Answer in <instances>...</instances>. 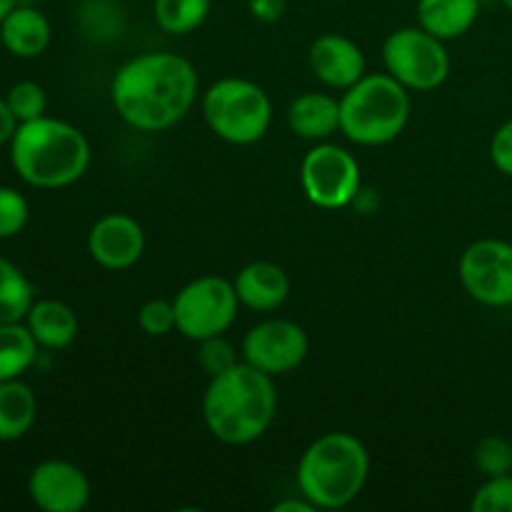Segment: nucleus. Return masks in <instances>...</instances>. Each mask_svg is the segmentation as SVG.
Listing matches in <instances>:
<instances>
[{
	"label": "nucleus",
	"mask_w": 512,
	"mask_h": 512,
	"mask_svg": "<svg viewBox=\"0 0 512 512\" xmlns=\"http://www.w3.org/2000/svg\"><path fill=\"white\" fill-rule=\"evenodd\" d=\"M500 3H503V5H505V8H508V10H510V13H512V0H500Z\"/></svg>",
	"instance_id": "nucleus-35"
},
{
	"label": "nucleus",
	"mask_w": 512,
	"mask_h": 512,
	"mask_svg": "<svg viewBox=\"0 0 512 512\" xmlns=\"http://www.w3.org/2000/svg\"><path fill=\"white\" fill-rule=\"evenodd\" d=\"M480 15V0H418V25L440 40L463 38Z\"/></svg>",
	"instance_id": "nucleus-18"
},
{
	"label": "nucleus",
	"mask_w": 512,
	"mask_h": 512,
	"mask_svg": "<svg viewBox=\"0 0 512 512\" xmlns=\"http://www.w3.org/2000/svg\"><path fill=\"white\" fill-rule=\"evenodd\" d=\"M28 495L43 512H80L90 503V480L68 460H45L30 473Z\"/></svg>",
	"instance_id": "nucleus-12"
},
{
	"label": "nucleus",
	"mask_w": 512,
	"mask_h": 512,
	"mask_svg": "<svg viewBox=\"0 0 512 512\" xmlns=\"http://www.w3.org/2000/svg\"><path fill=\"white\" fill-rule=\"evenodd\" d=\"M28 200L13 188L0 185V240L13 238L28 225Z\"/></svg>",
	"instance_id": "nucleus-29"
},
{
	"label": "nucleus",
	"mask_w": 512,
	"mask_h": 512,
	"mask_svg": "<svg viewBox=\"0 0 512 512\" xmlns=\"http://www.w3.org/2000/svg\"><path fill=\"white\" fill-rule=\"evenodd\" d=\"M385 73L413 93L438 90L450 75V53L445 40L425 28H398L383 43Z\"/></svg>",
	"instance_id": "nucleus-7"
},
{
	"label": "nucleus",
	"mask_w": 512,
	"mask_h": 512,
	"mask_svg": "<svg viewBox=\"0 0 512 512\" xmlns=\"http://www.w3.org/2000/svg\"><path fill=\"white\" fill-rule=\"evenodd\" d=\"M275 415H278L275 378L245 360L210 378L205 388V428L223 445L255 443L268 433Z\"/></svg>",
	"instance_id": "nucleus-2"
},
{
	"label": "nucleus",
	"mask_w": 512,
	"mask_h": 512,
	"mask_svg": "<svg viewBox=\"0 0 512 512\" xmlns=\"http://www.w3.org/2000/svg\"><path fill=\"white\" fill-rule=\"evenodd\" d=\"M15 5H18V0H0V23H3V18L15 8Z\"/></svg>",
	"instance_id": "nucleus-34"
},
{
	"label": "nucleus",
	"mask_w": 512,
	"mask_h": 512,
	"mask_svg": "<svg viewBox=\"0 0 512 512\" xmlns=\"http://www.w3.org/2000/svg\"><path fill=\"white\" fill-rule=\"evenodd\" d=\"M38 340L23 323H0V383L18 380L38 358Z\"/></svg>",
	"instance_id": "nucleus-21"
},
{
	"label": "nucleus",
	"mask_w": 512,
	"mask_h": 512,
	"mask_svg": "<svg viewBox=\"0 0 512 512\" xmlns=\"http://www.w3.org/2000/svg\"><path fill=\"white\" fill-rule=\"evenodd\" d=\"M213 0H153V15L168 35H188L208 20Z\"/></svg>",
	"instance_id": "nucleus-22"
},
{
	"label": "nucleus",
	"mask_w": 512,
	"mask_h": 512,
	"mask_svg": "<svg viewBox=\"0 0 512 512\" xmlns=\"http://www.w3.org/2000/svg\"><path fill=\"white\" fill-rule=\"evenodd\" d=\"M288 128L298 138L323 143L340 133V98L330 93H303L290 103Z\"/></svg>",
	"instance_id": "nucleus-16"
},
{
	"label": "nucleus",
	"mask_w": 512,
	"mask_h": 512,
	"mask_svg": "<svg viewBox=\"0 0 512 512\" xmlns=\"http://www.w3.org/2000/svg\"><path fill=\"white\" fill-rule=\"evenodd\" d=\"M8 105L13 110V115L18 118V123H28V120L43 118L45 110H48V98H45V90L40 88L33 80H20L13 88L8 90Z\"/></svg>",
	"instance_id": "nucleus-25"
},
{
	"label": "nucleus",
	"mask_w": 512,
	"mask_h": 512,
	"mask_svg": "<svg viewBox=\"0 0 512 512\" xmlns=\"http://www.w3.org/2000/svg\"><path fill=\"white\" fill-rule=\"evenodd\" d=\"M205 125L215 138L230 145H253L265 138L273 123L270 95L245 78H220L200 100Z\"/></svg>",
	"instance_id": "nucleus-6"
},
{
	"label": "nucleus",
	"mask_w": 512,
	"mask_h": 512,
	"mask_svg": "<svg viewBox=\"0 0 512 512\" xmlns=\"http://www.w3.org/2000/svg\"><path fill=\"white\" fill-rule=\"evenodd\" d=\"M248 8L260 23H278L288 8V0H248Z\"/></svg>",
	"instance_id": "nucleus-31"
},
{
	"label": "nucleus",
	"mask_w": 512,
	"mask_h": 512,
	"mask_svg": "<svg viewBox=\"0 0 512 512\" xmlns=\"http://www.w3.org/2000/svg\"><path fill=\"white\" fill-rule=\"evenodd\" d=\"M10 160L15 173L33 188H68L88 170L90 143L75 125L43 115L18 125L10 140Z\"/></svg>",
	"instance_id": "nucleus-3"
},
{
	"label": "nucleus",
	"mask_w": 512,
	"mask_h": 512,
	"mask_svg": "<svg viewBox=\"0 0 512 512\" xmlns=\"http://www.w3.org/2000/svg\"><path fill=\"white\" fill-rule=\"evenodd\" d=\"M308 63L315 78L330 90H348L368 73L365 53L355 40L340 33H325L313 40L308 50Z\"/></svg>",
	"instance_id": "nucleus-14"
},
{
	"label": "nucleus",
	"mask_w": 512,
	"mask_h": 512,
	"mask_svg": "<svg viewBox=\"0 0 512 512\" xmlns=\"http://www.w3.org/2000/svg\"><path fill=\"white\" fill-rule=\"evenodd\" d=\"M318 510L313 503H310L305 495H300V498H290V500H283V503H275L273 512H313Z\"/></svg>",
	"instance_id": "nucleus-33"
},
{
	"label": "nucleus",
	"mask_w": 512,
	"mask_h": 512,
	"mask_svg": "<svg viewBox=\"0 0 512 512\" xmlns=\"http://www.w3.org/2000/svg\"><path fill=\"white\" fill-rule=\"evenodd\" d=\"M235 363H240L238 350L225 335H213V338H205L198 343V365L208 378L225 373Z\"/></svg>",
	"instance_id": "nucleus-26"
},
{
	"label": "nucleus",
	"mask_w": 512,
	"mask_h": 512,
	"mask_svg": "<svg viewBox=\"0 0 512 512\" xmlns=\"http://www.w3.org/2000/svg\"><path fill=\"white\" fill-rule=\"evenodd\" d=\"M18 118L13 115V110H10L8 100L0 98V145L10 143L15 135V130H18Z\"/></svg>",
	"instance_id": "nucleus-32"
},
{
	"label": "nucleus",
	"mask_w": 512,
	"mask_h": 512,
	"mask_svg": "<svg viewBox=\"0 0 512 512\" xmlns=\"http://www.w3.org/2000/svg\"><path fill=\"white\" fill-rule=\"evenodd\" d=\"M240 305L255 313H273L283 308L290 295V278L278 263L255 260L238 270L233 278Z\"/></svg>",
	"instance_id": "nucleus-15"
},
{
	"label": "nucleus",
	"mask_w": 512,
	"mask_h": 512,
	"mask_svg": "<svg viewBox=\"0 0 512 512\" xmlns=\"http://www.w3.org/2000/svg\"><path fill=\"white\" fill-rule=\"evenodd\" d=\"M473 512H512V473L485 478L470 500Z\"/></svg>",
	"instance_id": "nucleus-27"
},
{
	"label": "nucleus",
	"mask_w": 512,
	"mask_h": 512,
	"mask_svg": "<svg viewBox=\"0 0 512 512\" xmlns=\"http://www.w3.org/2000/svg\"><path fill=\"white\" fill-rule=\"evenodd\" d=\"M300 188L305 198L323 210H340L360 193V165L340 145L315 143L300 163Z\"/></svg>",
	"instance_id": "nucleus-9"
},
{
	"label": "nucleus",
	"mask_w": 512,
	"mask_h": 512,
	"mask_svg": "<svg viewBox=\"0 0 512 512\" xmlns=\"http://www.w3.org/2000/svg\"><path fill=\"white\" fill-rule=\"evenodd\" d=\"M490 160L500 173L512 178V118L495 130L490 140Z\"/></svg>",
	"instance_id": "nucleus-30"
},
{
	"label": "nucleus",
	"mask_w": 512,
	"mask_h": 512,
	"mask_svg": "<svg viewBox=\"0 0 512 512\" xmlns=\"http://www.w3.org/2000/svg\"><path fill=\"white\" fill-rule=\"evenodd\" d=\"M308 350L310 338L303 325L285 318H270L253 325L240 345L245 363L273 375V378L300 368L303 360L308 358Z\"/></svg>",
	"instance_id": "nucleus-11"
},
{
	"label": "nucleus",
	"mask_w": 512,
	"mask_h": 512,
	"mask_svg": "<svg viewBox=\"0 0 512 512\" xmlns=\"http://www.w3.org/2000/svg\"><path fill=\"white\" fill-rule=\"evenodd\" d=\"M198 70L178 53H140L125 60L110 80L113 108L140 133L178 125L198 100Z\"/></svg>",
	"instance_id": "nucleus-1"
},
{
	"label": "nucleus",
	"mask_w": 512,
	"mask_h": 512,
	"mask_svg": "<svg viewBox=\"0 0 512 512\" xmlns=\"http://www.w3.org/2000/svg\"><path fill=\"white\" fill-rule=\"evenodd\" d=\"M38 418V400L30 385L18 380L0 383V440L13 443L30 433Z\"/></svg>",
	"instance_id": "nucleus-20"
},
{
	"label": "nucleus",
	"mask_w": 512,
	"mask_h": 512,
	"mask_svg": "<svg viewBox=\"0 0 512 512\" xmlns=\"http://www.w3.org/2000/svg\"><path fill=\"white\" fill-rule=\"evenodd\" d=\"M175 330L183 338L200 343L213 335H225L238 318L240 300L233 280L200 275L178 290L173 298Z\"/></svg>",
	"instance_id": "nucleus-8"
},
{
	"label": "nucleus",
	"mask_w": 512,
	"mask_h": 512,
	"mask_svg": "<svg viewBox=\"0 0 512 512\" xmlns=\"http://www.w3.org/2000/svg\"><path fill=\"white\" fill-rule=\"evenodd\" d=\"M53 30L38 8L15 5L0 23V40L15 58H38L50 45Z\"/></svg>",
	"instance_id": "nucleus-17"
},
{
	"label": "nucleus",
	"mask_w": 512,
	"mask_h": 512,
	"mask_svg": "<svg viewBox=\"0 0 512 512\" xmlns=\"http://www.w3.org/2000/svg\"><path fill=\"white\" fill-rule=\"evenodd\" d=\"M368 475V448L355 435L333 430L300 455L298 488L318 510H340L363 493Z\"/></svg>",
	"instance_id": "nucleus-4"
},
{
	"label": "nucleus",
	"mask_w": 512,
	"mask_h": 512,
	"mask_svg": "<svg viewBox=\"0 0 512 512\" xmlns=\"http://www.w3.org/2000/svg\"><path fill=\"white\" fill-rule=\"evenodd\" d=\"M458 278L475 303L485 308H510L512 243L498 238L475 240L460 255Z\"/></svg>",
	"instance_id": "nucleus-10"
},
{
	"label": "nucleus",
	"mask_w": 512,
	"mask_h": 512,
	"mask_svg": "<svg viewBox=\"0 0 512 512\" xmlns=\"http://www.w3.org/2000/svg\"><path fill=\"white\" fill-rule=\"evenodd\" d=\"M473 460L483 478L508 475L512 473V443L505 435H485L475 445Z\"/></svg>",
	"instance_id": "nucleus-24"
},
{
	"label": "nucleus",
	"mask_w": 512,
	"mask_h": 512,
	"mask_svg": "<svg viewBox=\"0 0 512 512\" xmlns=\"http://www.w3.org/2000/svg\"><path fill=\"white\" fill-rule=\"evenodd\" d=\"M88 253L100 268L113 273L133 268L145 253L143 225L128 213L103 215L88 233Z\"/></svg>",
	"instance_id": "nucleus-13"
},
{
	"label": "nucleus",
	"mask_w": 512,
	"mask_h": 512,
	"mask_svg": "<svg viewBox=\"0 0 512 512\" xmlns=\"http://www.w3.org/2000/svg\"><path fill=\"white\" fill-rule=\"evenodd\" d=\"M33 285L10 260L0 258V323H20L33 308Z\"/></svg>",
	"instance_id": "nucleus-23"
},
{
	"label": "nucleus",
	"mask_w": 512,
	"mask_h": 512,
	"mask_svg": "<svg viewBox=\"0 0 512 512\" xmlns=\"http://www.w3.org/2000/svg\"><path fill=\"white\" fill-rule=\"evenodd\" d=\"M25 325L40 348L63 350L78 338V315L60 300H38L25 315Z\"/></svg>",
	"instance_id": "nucleus-19"
},
{
	"label": "nucleus",
	"mask_w": 512,
	"mask_h": 512,
	"mask_svg": "<svg viewBox=\"0 0 512 512\" xmlns=\"http://www.w3.org/2000/svg\"><path fill=\"white\" fill-rule=\"evenodd\" d=\"M138 325L150 338H163L175 330V305L173 300L153 298L140 305Z\"/></svg>",
	"instance_id": "nucleus-28"
},
{
	"label": "nucleus",
	"mask_w": 512,
	"mask_h": 512,
	"mask_svg": "<svg viewBox=\"0 0 512 512\" xmlns=\"http://www.w3.org/2000/svg\"><path fill=\"white\" fill-rule=\"evenodd\" d=\"M410 108V90L393 75L365 73L340 95V133L363 148L388 145L408 125Z\"/></svg>",
	"instance_id": "nucleus-5"
}]
</instances>
